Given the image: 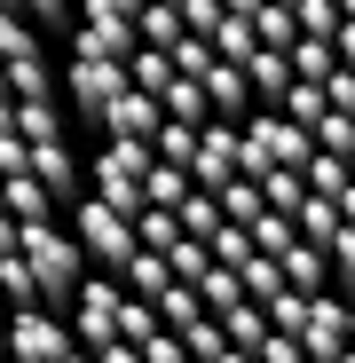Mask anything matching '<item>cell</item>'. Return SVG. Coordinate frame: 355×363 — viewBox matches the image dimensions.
Instances as JSON below:
<instances>
[{
	"mask_svg": "<svg viewBox=\"0 0 355 363\" xmlns=\"http://www.w3.org/2000/svg\"><path fill=\"white\" fill-rule=\"evenodd\" d=\"M118 308H127V277L118 269H87V284H79V300H72V324H79V340H87V355H111V363H135L142 347L118 332Z\"/></svg>",
	"mask_w": 355,
	"mask_h": 363,
	"instance_id": "obj_1",
	"label": "cell"
},
{
	"mask_svg": "<svg viewBox=\"0 0 355 363\" xmlns=\"http://www.w3.org/2000/svg\"><path fill=\"white\" fill-rule=\"evenodd\" d=\"M72 229H79V245H87V261H95V269H127V261L142 253L135 213H118L103 190H87V198L72 206Z\"/></svg>",
	"mask_w": 355,
	"mask_h": 363,
	"instance_id": "obj_2",
	"label": "cell"
},
{
	"mask_svg": "<svg viewBox=\"0 0 355 363\" xmlns=\"http://www.w3.org/2000/svg\"><path fill=\"white\" fill-rule=\"evenodd\" d=\"M9 347L16 355H79V324L64 308H47V300H32V308H9Z\"/></svg>",
	"mask_w": 355,
	"mask_h": 363,
	"instance_id": "obj_3",
	"label": "cell"
},
{
	"mask_svg": "<svg viewBox=\"0 0 355 363\" xmlns=\"http://www.w3.org/2000/svg\"><path fill=\"white\" fill-rule=\"evenodd\" d=\"M300 347H308V363H347V292H339V284L308 292V308H300Z\"/></svg>",
	"mask_w": 355,
	"mask_h": 363,
	"instance_id": "obj_4",
	"label": "cell"
},
{
	"mask_svg": "<svg viewBox=\"0 0 355 363\" xmlns=\"http://www.w3.org/2000/svg\"><path fill=\"white\" fill-rule=\"evenodd\" d=\"M127 87V55H72L64 64V103L79 118H103V103Z\"/></svg>",
	"mask_w": 355,
	"mask_h": 363,
	"instance_id": "obj_5",
	"label": "cell"
},
{
	"mask_svg": "<svg viewBox=\"0 0 355 363\" xmlns=\"http://www.w3.org/2000/svg\"><path fill=\"white\" fill-rule=\"evenodd\" d=\"M95 127H103V135H150V143H158V127H166V95H150V87H135V79H127V87L103 103Z\"/></svg>",
	"mask_w": 355,
	"mask_h": 363,
	"instance_id": "obj_6",
	"label": "cell"
},
{
	"mask_svg": "<svg viewBox=\"0 0 355 363\" xmlns=\"http://www.w3.org/2000/svg\"><path fill=\"white\" fill-rule=\"evenodd\" d=\"M32 174L47 182L55 198H64V213H72V206L87 198V190H79V182H87V166L72 158V143H64V135H55V143H32Z\"/></svg>",
	"mask_w": 355,
	"mask_h": 363,
	"instance_id": "obj_7",
	"label": "cell"
},
{
	"mask_svg": "<svg viewBox=\"0 0 355 363\" xmlns=\"http://www.w3.org/2000/svg\"><path fill=\"white\" fill-rule=\"evenodd\" d=\"M245 79H253V103H284V87L300 79V64H292V48H269V40H261V48L245 55Z\"/></svg>",
	"mask_w": 355,
	"mask_h": 363,
	"instance_id": "obj_8",
	"label": "cell"
},
{
	"mask_svg": "<svg viewBox=\"0 0 355 363\" xmlns=\"http://www.w3.org/2000/svg\"><path fill=\"white\" fill-rule=\"evenodd\" d=\"M0 206L9 213H24V221H47V213H64V198L47 190V182L24 166V174H0Z\"/></svg>",
	"mask_w": 355,
	"mask_h": 363,
	"instance_id": "obj_9",
	"label": "cell"
},
{
	"mask_svg": "<svg viewBox=\"0 0 355 363\" xmlns=\"http://www.w3.org/2000/svg\"><path fill=\"white\" fill-rule=\"evenodd\" d=\"M205 95H213L221 118H245V111H253V79H245V64H237V55H221V64L205 72Z\"/></svg>",
	"mask_w": 355,
	"mask_h": 363,
	"instance_id": "obj_10",
	"label": "cell"
},
{
	"mask_svg": "<svg viewBox=\"0 0 355 363\" xmlns=\"http://www.w3.org/2000/svg\"><path fill=\"white\" fill-rule=\"evenodd\" d=\"M276 261H284V277L300 284V292H324V284H332V253L316 245V237H292V245H284Z\"/></svg>",
	"mask_w": 355,
	"mask_h": 363,
	"instance_id": "obj_11",
	"label": "cell"
},
{
	"mask_svg": "<svg viewBox=\"0 0 355 363\" xmlns=\"http://www.w3.org/2000/svg\"><path fill=\"white\" fill-rule=\"evenodd\" d=\"M127 79H135V87H150V95H166L174 79H182V64H174V48H158V40H142V48L127 55Z\"/></svg>",
	"mask_w": 355,
	"mask_h": 363,
	"instance_id": "obj_12",
	"label": "cell"
},
{
	"mask_svg": "<svg viewBox=\"0 0 355 363\" xmlns=\"http://www.w3.org/2000/svg\"><path fill=\"white\" fill-rule=\"evenodd\" d=\"M118 277H127V292H142V300H158V292L174 284V253H166V245H142V253H135L127 269H118Z\"/></svg>",
	"mask_w": 355,
	"mask_h": 363,
	"instance_id": "obj_13",
	"label": "cell"
},
{
	"mask_svg": "<svg viewBox=\"0 0 355 363\" xmlns=\"http://www.w3.org/2000/svg\"><path fill=\"white\" fill-rule=\"evenodd\" d=\"M135 32L142 40H158V48H174L190 24H182V0H142V16H135Z\"/></svg>",
	"mask_w": 355,
	"mask_h": 363,
	"instance_id": "obj_14",
	"label": "cell"
},
{
	"mask_svg": "<svg viewBox=\"0 0 355 363\" xmlns=\"http://www.w3.org/2000/svg\"><path fill=\"white\" fill-rule=\"evenodd\" d=\"M324 253H332V284H339V292L355 300V221H339V237H332Z\"/></svg>",
	"mask_w": 355,
	"mask_h": 363,
	"instance_id": "obj_15",
	"label": "cell"
},
{
	"mask_svg": "<svg viewBox=\"0 0 355 363\" xmlns=\"http://www.w3.org/2000/svg\"><path fill=\"white\" fill-rule=\"evenodd\" d=\"M316 150H355V111L332 103V111L316 118Z\"/></svg>",
	"mask_w": 355,
	"mask_h": 363,
	"instance_id": "obj_16",
	"label": "cell"
},
{
	"mask_svg": "<svg viewBox=\"0 0 355 363\" xmlns=\"http://www.w3.org/2000/svg\"><path fill=\"white\" fill-rule=\"evenodd\" d=\"M79 16H103V24H118V16H142V0H79Z\"/></svg>",
	"mask_w": 355,
	"mask_h": 363,
	"instance_id": "obj_17",
	"label": "cell"
},
{
	"mask_svg": "<svg viewBox=\"0 0 355 363\" xmlns=\"http://www.w3.org/2000/svg\"><path fill=\"white\" fill-rule=\"evenodd\" d=\"M339 64H355V16L339 24Z\"/></svg>",
	"mask_w": 355,
	"mask_h": 363,
	"instance_id": "obj_18",
	"label": "cell"
},
{
	"mask_svg": "<svg viewBox=\"0 0 355 363\" xmlns=\"http://www.w3.org/2000/svg\"><path fill=\"white\" fill-rule=\"evenodd\" d=\"M339 213H347V221H355V182H347V190H339Z\"/></svg>",
	"mask_w": 355,
	"mask_h": 363,
	"instance_id": "obj_19",
	"label": "cell"
},
{
	"mask_svg": "<svg viewBox=\"0 0 355 363\" xmlns=\"http://www.w3.org/2000/svg\"><path fill=\"white\" fill-rule=\"evenodd\" d=\"M347 355H355V300H347Z\"/></svg>",
	"mask_w": 355,
	"mask_h": 363,
	"instance_id": "obj_20",
	"label": "cell"
},
{
	"mask_svg": "<svg viewBox=\"0 0 355 363\" xmlns=\"http://www.w3.org/2000/svg\"><path fill=\"white\" fill-rule=\"evenodd\" d=\"M0 347H9V300H0Z\"/></svg>",
	"mask_w": 355,
	"mask_h": 363,
	"instance_id": "obj_21",
	"label": "cell"
},
{
	"mask_svg": "<svg viewBox=\"0 0 355 363\" xmlns=\"http://www.w3.org/2000/svg\"><path fill=\"white\" fill-rule=\"evenodd\" d=\"M339 9H347V16H355V0H339Z\"/></svg>",
	"mask_w": 355,
	"mask_h": 363,
	"instance_id": "obj_22",
	"label": "cell"
}]
</instances>
